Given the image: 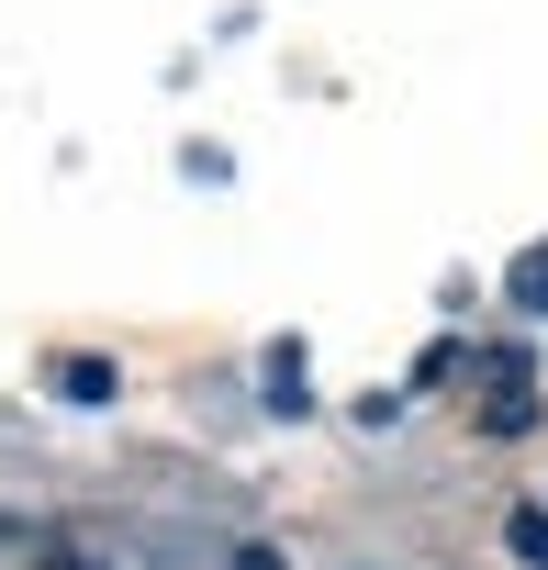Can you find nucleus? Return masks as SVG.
Masks as SVG:
<instances>
[{
	"label": "nucleus",
	"mask_w": 548,
	"mask_h": 570,
	"mask_svg": "<svg viewBox=\"0 0 548 570\" xmlns=\"http://www.w3.org/2000/svg\"><path fill=\"white\" fill-rule=\"evenodd\" d=\"M515 303H526V314H548V246H526V257H515Z\"/></svg>",
	"instance_id": "4"
},
{
	"label": "nucleus",
	"mask_w": 548,
	"mask_h": 570,
	"mask_svg": "<svg viewBox=\"0 0 548 570\" xmlns=\"http://www.w3.org/2000/svg\"><path fill=\"white\" fill-rule=\"evenodd\" d=\"M268 403H281V414L303 403V347H268Z\"/></svg>",
	"instance_id": "3"
},
{
	"label": "nucleus",
	"mask_w": 548,
	"mask_h": 570,
	"mask_svg": "<svg viewBox=\"0 0 548 570\" xmlns=\"http://www.w3.org/2000/svg\"><path fill=\"white\" fill-rule=\"evenodd\" d=\"M46 381H57V403H112V392H124V370H112V358H57Z\"/></svg>",
	"instance_id": "1"
},
{
	"label": "nucleus",
	"mask_w": 548,
	"mask_h": 570,
	"mask_svg": "<svg viewBox=\"0 0 548 570\" xmlns=\"http://www.w3.org/2000/svg\"><path fill=\"white\" fill-rule=\"evenodd\" d=\"M35 570H112V559H101V548H79V537H46V548H35Z\"/></svg>",
	"instance_id": "5"
},
{
	"label": "nucleus",
	"mask_w": 548,
	"mask_h": 570,
	"mask_svg": "<svg viewBox=\"0 0 548 570\" xmlns=\"http://www.w3.org/2000/svg\"><path fill=\"white\" fill-rule=\"evenodd\" d=\"M503 548H515L526 570H548V503H515V514H503Z\"/></svg>",
	"instance_id": "2"
}]
</instances>
